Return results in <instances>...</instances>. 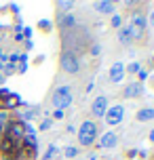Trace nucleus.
Listing matches in <instances>:
<instances>
[{"label":"nucleus","mask_w":154,"mask_h":160,"mask_svg":"<svg viewBox=\"0 0 154 160\" xmlns=\"http://www.w3.org/2000/svg\"><path fill=\"white\" fill-rule=\"evenodd\" d=\"M76 133H78V143L82 148H91V145L97 141V122L95 120H85L80 124V128H76Z\"/></svg>","instance_id":"1"},{"label":"nucleus","mask_w":154,"mask_h":160,"mask_svg":"<svg viewBox=\"0 0 154 160\" xmlns=\"http://www.w3.org/2000/svg\"><path fill=\"white\" fill-rule=\"evenodd\" d=\"M53 105H55V110H65V108H70L74 101V91L72 87H68V84H61V87H57L53 91Z\"/></svg>","instance_id":"2"},{"label":"nucleus","mask_w":154,"mask_h":160,"mask_svg":"<svg viewBox=\"0 0 154 160\" xmlns=\"http://www.w3.org/2000/svg\"><path fill=\"white\" fill-rule=\"evenodd\" d=\"M131 38L133 40H144V34H146V28H148V21H146V15L141 11H135L131 15Z\"/></svg>","instance_id":"3"},{"label":"nucleus","mask_w":154,"mask_h":160,"mask_svg":"<svg viewBox=\"0 0 154 160\" xmlns=\"http://www.w3.org/2000/svg\"><path fill=\"white\" fill-rule=\"evenodd\" d=\"M59 65H61V70H64L65 74H78V70H80V61H78V57L72 55V53H61V57H59Z\"/></svg>","instance_id":"4"},{"label":"nucleus","mask_w":154,"mask_h":160,"mask_svg":"<svg viewBox=\"0 0 154 160\" xmlns=\"http://www.w3.org/2000/svg\"><path fill=\"white\" fill-rule=\"evenodd\" d=\"M122 118H125V105H122V103H116V105H112V108H108V112L104 114L105 124H110V127L121 124Z\"/></svg>","instance_id":"5"},{"label":"nucleus","mask_w":154,"mask_h":160,"mask_svg":"<svg viewBox=\"0 0 154 160\" xmlns=\"http://www.w3.org/2000/svg\"><path fill=\"white\" fill-rule=\"evenodd\" d=\"M108 108H110L108 97L105 95H97L95 99H93V103H91V114H93L95 118H104V114L108 112Z\"/></svg>","instance_id":"6"},{"label":"nucleus","mask_w":154,"mask_h":160,"mask_svg":"<svg viewBox=\"0 0 154 160\" xmlns=\"http://www.w3.org/2000/svg\"><path fill=\"white\" fill-rule=\"evenodd\" d=\"M19 108H21V97L17 93H8L0 103V110H4V112H13V110H19Z\"/></svg>","instance_id":"7"},{"label":"nucleus","mask_w":154,"mask_h":160,"mask_svg":"<svg viewBox=\"0 0 154 160\" xmlns=\"http://www.w3.org/2000/svg\"><path fill=\"white\" fill-rule=\"evenodd\" d=\"M110 82L112 84H118V82H122V78H125V63L122 61H114L112 65H110Z\"/></svg>","instance_id":"8"},{"label":"nucleus","mask_w":154,"mask_h":160,"mask_svg":"<svg viewBox=\"0 0 154 160\" xmlns=\"http://www.w3.org/2000/svg\"><path fill=\"white\" fill-rule=\"evenodd\" d=\"M116 145H118V135L114 131H105L104 135L99 137V148L101 150H112Z\"/></svg>","instance_id":"9"},{"label":"nucleus","mask_w":154,"mask_h":160,"mask_svg":"<svg viewBox=\"0 0 154 160\" xmlns=\"http://www.w3.org/2000/svg\"><path fill=\"white\" fill-rule=\"evenodd\" d=\"M141 93H144V87L139 84L137 80L125 84V88H122V97H125V99H135V97H139Z\"/></svg>","instance_id":"10"},{"label":"nucleus","mask_w":154,"mask_h":160,"mask_svg":"<svg viewBox=\"0 0 154 160\" xmlns=\"http://www.w3.org/2000/svg\"><path fill=\"white\" fill-rule=\"evenodd\" d=\"M57 25H59L61 32H68V30H74V28H76V19H74L72 13H65V15H59Z\"/></svg>","instance_id":"11"},{"label":"nucleus","mask_w":154,"mask_h":160,"mask_svg":"<svg viewBox=\"0 0 154 160\" xmlns=\"http://www.w3.org/2000/svg\"><path fill=\"white\" fill-rule=\"evenodd\" d=\"M116 36H118V42H121V44H125V47L133 42V38H131V28H129V25H122V28H118V34H116Z\"/></svg>","instance_id":"12"},{"label":"nucleus","mask_w":154,"mask_h":160,"mask_svg":"<svg viewBox=\"0 0 154 160\" xmlns=\"http://www.w3.org/2000/svg\"><path fill=\"white\" fill-rule=\"evenodd\" d=\"M95 8H97L101 15H112L114 13V2L112 0H101V2H95Z\"/></svg>","instance_id":"13"},{"label":"nucleus","mask_w":154,"mask_h":160,"mask_svg":"<svg viewBox=\"0 0 154 160\" xmlns=\"http://www.w3.org/2000/svg\"><path fill=\"white\" fill-rule=\"evenodd\" d=\"M135 118L139 122H148V120H154V108H141L137 114H135Z\"/></svg>","instance_id":"14"},{"label":"nucleus","mask_w":154,"mask_h":160,"mask_svg":"<svg viewBox=\"0 0 154 160\" xmlns=\"http://www.w3.org/2000/svg\"><path fill=\"white\" fill-rule=\"evenodd\" d=\"M55 8L59 11V15H65L70 8H74V2H72V0H57V2H55Z\"/></svg>","instance_id":"15"},{"label":"nucleus","mask_w":154,"mask_h":160,"mask_svg":"<svg viewBox=\"0 0 154 160\" xmlns=\"http://www.w3.org/2000/svg\"><path fill=\"white\" fill-rule=\"evenodd\" d=\"M141 70V63L139 61H131L129 65H125V74H137Z\"/></svg>","instance_id":"16"},{"label":"nucleus","mask_w":154,"mask_h":160,"mask_svg":"<svg viewBox=\"0 0 154 160\" xmlns=\"http://www.w3.org/2000/svg\"><path fill=\"white\" fill-rule=\"evenodd\" d=\"M7 122H8V112L0 110V135L4 133V127H7Z\"/></svg>","instance_id":"17"},{"label":"nucleus","mask_w":154,"mask_h":160,"mask_svg":"<svg viewBox=\"0 0 154 160\" xmlns=\"http://www.w3.org/2000/svg\"><path fill=\"white\" fill-rule=\"evenodd\" d=\"M64 154H65V158H76V154H78V148L76 145H68L64 150Z\"/></svg>","instance_id":"18"},{"label":"nucleus","mask_w":154,"mask_h":160,"mask_svg":"<svg viewBox=\"0 0 154 160\" xmlns=\"http://www.w3.org/2000/svg\"><path fill=\"white\" fill-rule=\"evenodd\" d=\"M55 154H57V145L53 143V145H49V150L44 152V156H42V158H44V160H51L53 156H55Z\"/></svg>","instance_id":"19"},{"label":"nucleus","mask_w":154,"mask_h":160,"mask_svg":"<svg viewBox=\"0 0 154 160\" xmlns=\"http://www.w3.org/2000/svg\"><path fill=\"white\" fill-rule=\"evenodd\" d=\"M51 127H53V120H51V118H44L40 124H38V131H49Z\"/></svg>","instance_id":"20"},{"label":"nucleus","mask_w":154,"mask_h":160,"mask_svg":"<svg viewBox=\"0 0 154 160\" xmlns=\"http://www.w3.org/2000/svg\"><path fill=\"white\" fill-rule=\"evenodd\" d=\"M135 76H137V82H139V84H141V82H144V80H148V76H150V74H148V70H144V68H141V70H139V72L137 74H135Z\"/></svg>","instance_id":"21"},{"label":"nucleus","mask_w":154,"mask_h":160,"mask_svg":"<svg viewBox=\"0 0 154 160\" xmlns=\"http://www.w3.org/2000/svg\"><path fill=\"white\" fill-rule=\"evenodd\" d=\"M38 28H40L42 32H49V30H51V21H49V19H42L40 23H38Z\"/></svg>","instance_id":"22"},{"label":"nucleus","mask_w":154,"mask_h":160,"mask_svg":"<svg viewBox=\"0 0 154 160\" xmlns=\"http://www.w3.org/2000/svg\"><path fill=\"white\" fill-rule=\"evenodd\" d=\"M112 25L114 28H121L122 25V17L121 15H112Z\"/></svg>","instance_id":"23"},{"label":"nucleus","mask_w":154,"mask_h":160,"mask_svg":"<svg viewBox=\"0 0 154 160\" xmlns=\"http://www.w3.org/2000/svg\"><path fill=\"white\" fill-rule=\"evenodd\" d=\"M146 21H148V28H152V30H154V8L150 11V15L146 17Z\"/></svg>","instance_id":"24"},{"label":"nucleus","mask_w":154,"mask_h":160,"mask_svg":"<svg viewBox=\"0 0 154 160\" xmlns=\"http://www.w3.org/2000/svg\"><path fill=\"white\" fill-rule=\"evenodd\" d=\"M64 118V110H55V112H53V118L51 120H61Z\"/></svg>","instance_id":"25"},{"label":"nucleus","mask_w":154,"mask_h":160,"mask_svg":"<svg viewBox=\"0 0 154 160\" xmlns=\"http://www.w3.org/2000/svg\"><path fill=\"white\" fill-rule=\"evenodd\" d=\"M99 51H101V48H99L97 42H95V44H91V55H99Z\"/></svg>","instance_id":"26"},{"label":"nucleus","mask_w":154,"mask_h":160,"mask_svg":"<svg viewBox=\"0 0 154 160\" xmlns=\"http://www.w3.org/2000/svg\"><path fill=\"white\" fill-rule=\"evenodd\" d=\"M23 44H25V48H28V51H30V48H32V47H34V44H32V40H25Z\"/></svg>","instance_id":"27"},{"label":"nucleus","mask_w":154,"mask_h":160,"mask_svg":"<svg viewBox=\"0 0 154 160\" xmlns=\"http://www.w3.org/2000/svg\"><path fill=\"white\" fill-rule=\"evenodd\" d=\"M137 156V150H129V158H135Z\"/></svg>","instance_id":"28"},{"label":"nucleus","mask_w":154,"mask_h":160,"mask_svg":"<svg viewBox=\"0 0 154 160\" xmlns=\"http://www.w3.org/2000/svg\"><path fill=\"white\" fill-rule=\"evenodd\" d=\"M150 141H154V131H150Z\"/></svg>","instance_id":"29"},{"label":"nucleus","mask_w":154,"mask_h":160,"mask_svg":"<svg viewBox=\"0 0 154 160\" xmlns=\"http://www.w3.org/2000/svg\"><path fill=\"white\" fill-rule=\"evenodd\" d=\"M0 82H4V74H0Z\"/></svg>","instance_id":"30"},{"label":"nucleus","mask_w":154,"mask_h":160,"mask_svg":"<svg viewBox=\"0 0 154 160\" xmlns=\"http://www.w3.org/2000/svg\"><path fill=\"white\" fill-rule=\"evenodd\" d=\"M0 59H2V51H0Z\"/></svg>","instance_id":"31"},{"label":"nucleus","mask_w":154,"mask_h":160,"mask_svg":"<svg viewBox=\"0 0 154 160\" xmlns=\"http://www.w3.org/2000/svg\"><path fill=\"white\" fill-rule=\"evenodd\" d=\"M152 63H154V57H152Z\"/></svg>","instance_id":"32"},{"label":"nucleus","mask_w":154,"mask_h":160,"mask_svg":"<svg viewBox=\"0 0 154 160\" xmlns=\"http://www.w3.org/2000/svg\"><path fill=\"white\" fill-rule=\"evenodd\" d=\"M0 160H2V158H0Z\"/></svg>","instance_id":"33"}]
</instances>
